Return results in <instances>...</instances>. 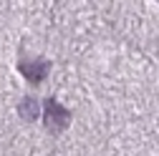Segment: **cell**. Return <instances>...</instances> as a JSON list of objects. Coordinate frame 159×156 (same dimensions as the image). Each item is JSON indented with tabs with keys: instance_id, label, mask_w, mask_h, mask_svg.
Returning a JSON list of instances; mask_svg holds the SVG:
<instances>
[{
	"instance_id": "2",
	"label": "cell",
	"mask_w": 159,
	"mask_h": 156,
	"mask_svg": "<svg viewBox=\"0 0 159 156\" xmlns=\"http://www.w3.org/2000/svg\"><path fill=\"white\" fill-rule=\"evenodd\" d=\"M20 73L28 78L30 83H41L46 73H48V61H43V58H35V61H20Z\"/></svg>"
},
{
	"instance_id": "1",
	"label": "cell",
	"mask_w": 159,
	"mask_h": 156,
	"mask_svg": "<svg viewBox=\"0 0 159 156\" xmlns=\"http://www.w3.org/2000/svg\"><path fill=\"white\" fill-rule=\"evenodd\" d=\"M68 121H71V113L58 103V101H46V126L51 128V131H61V128H66L68 126Z\"/></svg>"
},
{
	"instance_id": "3",
	"label": "cell",
	"mask_w": 159,
	"mask_h": 156,
	"mask_svg": "<svg viewBox=\"0 0 159 156\" xmlns=\"http://www.w3.org/2000/svg\"><path fill=\"white\" fill-rule=\"evenodd\" d=\"M18 113H20L23 121H35L38 113H41V108H38V101L33 98V96H28V98L20 101V106H18Z\"/></svg>"
}]
</instances>
